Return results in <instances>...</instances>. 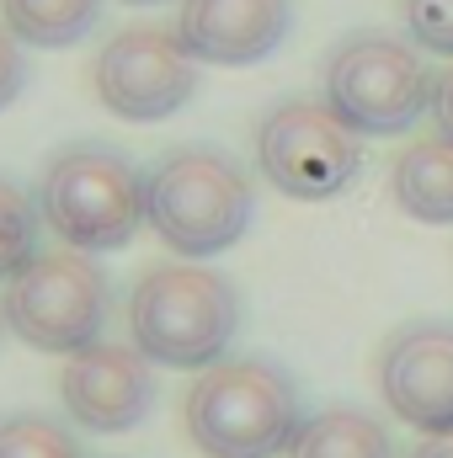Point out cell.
<instances>
[{
  "label": "cell",
  "instance_id": "9c48e42d",
  "mask_svg": "<svg viewBox=\"0 0 453 458\" xmlns=\"http://www.w3.org/2000/svg\"><path fill=\"white\" fill-rule=\"evenodd\" d=\"M150 368L155 362L139 346L123 342H91L86 352H75L64 378H59L70 421L86 432H107V437L133 432L155 405V373Z\"/></svg>",
  "mask_w": 453,
  "mask_h": 458
},
{
  "label": "cell",
  "instance_id": "6da1fadb",
  "mask_svg": "<svg viewBox=\"0 0 453 458\" xmlns=\"http://www.w3.org/2000/svg\"><path fill=\"white\" fill-rule=\"evenodd\" d=\"M187 437L203 458H278L299 437V389L261 357H219L182 400Z\"/></svg>",
  "mask_w": 453,
  "mask_h": 458
},
{
  "label": "cell",
  "instance_id": "d6986e66",
  "mask_svg": "<svg viewBox=\"0 0 453 458\" xmlns=\"http://www.w3.org/2000/svg\"><path fill=\"white\" fill-rule=\"evenodd\" d=\"M432 117H438L443 139H453V64L432 81Z\"/></svg>",
  "mask_w": 453,
  "mask_h": 458
},
{
  "label": "cell",
  "instance_id": "52a82bcc",
  "mask_svg": "<svg viewBox=\"0 0 453 458\" xmlns=\"http://www.w3.org/2000/svg\"><path fill=\"white\" fill-rule=\"evenodd\" d=\"M363 133L346 128L326 102H283L256 128L261 176L299 203H326L346 192L363 171Z\"/></svg>",
  "mask_w": 453,
  "mask_h": 458
},
{
  "label": "cell",
  "instance_id": "3957f363",
  "mask_svg": "<svg viewBox=\"0 0 453 458\" xmlns=\"http://www.w3.org/2000/svg\"><path fill=\"white\" fill-rule=\"evenodd\" d=\"M256 214L251 176L225 149L187 144L171 149L144 176V225L155 229L176 256H219L229 250Z\"/></svg>",
  "mask_w": 453,
  "mask_h": 458
},
{
  "label": "cell",
  "instance_id": "7a4b0ae2",
  "mask_svg": "<svg viewBox=\"0 0 453 458\" xmlns=\"http://www.w3.org/2000/svg\"><path fill=\"white\" fill-rule=\"evenodd\" d=\"M240 331V293L198 261L150 267L128 293V336L155 368H214Z\"/></svg>",
  "mask_w": 453,
  "mask_h": 458
},
{
  "label": "cell",
  "instance_id": "7402d4cb",
  "mask_svg": "<svg viewBox=\"0 0 453 458\" xmlns=\"http://www.w3.org/2000/svg\"><path fill=\"white\" fill-rule=\"evenodd\" d=\"M0 331H5V310H0Z\"/></svg>",
  "mask_w": 453,
  "mask_h": 458
},
{
  "label": "cell",
  "instance_id": "ba28073f",
  "mask_svg": "<svg viewBox=\"0 0 453 458\" xmlns=\"http://www.w3.org/2000/svg\"><path fill=\"white\" fill-rule=\"evenodd\" d=\"M198 91V59L166 27H123L97 54V102L123 123H160Z\"/></svg>",
  "mask_w": 453,
  "mask_h": 458
},
{
  "label": "cell",
  "instance_id": "5bb4252c",
  "mask_svg": "<svg viewBox=\"0 0 453 458\" xmlns=\"http://www.w3.org/2000/svg\"><path fill=\"white\" fill-rule=\"evenodd\" d=\"M0 16L27 48H70L97 27L102 0H0Z\"/></svg>",
  "mask_w": 453,
  "mask_h": 458
},
{
  "label": "cell",
  "instance_id": "9a60e30c",
  "mask_svg": "<svg viewBox=\"0 0 453 458\" xmlns=\"http://www.w3.org/2000/svg\"><path fill=\"white\" fill-rule=\"evenodd\" d=\"M38 219L43 208L11 176H0V283H11L38 256Z\"/></svg>",
  "mask_w": 453,
  "mask_h": 458
},
{
  "label": "cell",
  "instance_id": "44dd1931",
  "mask_svg": "<svg viewBox=\"0 0 453 458\" xmlns=\"http://www.w3.org/2000/svg\"><path fill=\"white\" fill-rule=\"evenodd\" d=\"M123 5H160V0H123Z\"/></svg>",
  "mask_w": 453,
  "mask_h": 458
},
{
  "label": "cell",
  "instance_id": "8992f818",
  "mask_svg": "<svg viewBox=\"0 0 453 458\" xmlns=\"http://www.w3.org/2000/svg\"><path fill=\"white\" fill-rule=\"evenodd\" d=\"M422 54L389 32H352L326 59V107L357 133H406L432 107Z\"/></svg>",
  "mask_w": 453,
  "mask_h": 458
},
{
  "label": "cell",
  "instance_id": "277c9868",
  "mask_svg": "<svg viewBox=\"0 0 453 458\" xmlns=\"http://www.w3.org/2000/svg\"><path fill=\"white\" fill-rule=\"evenodd\" d=\"M38 208L70 250H123L144 225V176L113 144H70L48 160Z\"/></svg>",
  "mask_w": 453,
  "mask_h": 458
},
{
  "label": "cell",
  "instance_id": "30bf717a",
  "mask_svg": "<svg viewBox=\"0 0 453 458\" xmlns=\"http://www.w3.org/2000/svg\"><path fill=\"white\" fill-rule=\"evenodd\" d=\"M379 389L416 432H453V326L416 320L384 346Z\"/></svg>",
  "mask_w": 453,
  "mask_h": 458
},
{
  "label": "cell",
  "instance_id": "e0dca14e",
  "mask_svg": "<svg viewBox=\"0 0 453 458\" xmlns=\"http://www.w3.org/2000/svg\"><path fill=\"white\" fill-rule=\"evenodd\" d=\"M406 27L422 48L453 59V0H406Z\"/></svg>",
  "mask_w": 453,
  "mask_h": 458
},
{
  "label": "cell",
  "instance_id": "4fadbf2b",
  "mask_svg": "<svg viewBox=\"0 0 453 458\" xmlns=\"http://www.w3.org/2000/svg\"><path fill=\"white\" fill-rule=\"evenodd\" d=\"M288 458H395V443L384 421H373L368 411L331 405L299 427V437L288 443Z\"/></svg>",
  "mask_w": 453,
  "mask_h": 458
},
{
  "label": "cell",
  "instance_id": "5b68a950",
  "mask_svg": "<svg viewBox=\"0 0 453 458\" xmlns=\"http://www.w3.org/2000/svg\"><path fill=\"white\" fill-rule=\"evenodd\" d=\"M5 326L16 342L48 357H75L91 342H102L113 288L107 272L86 250H38L0 293Z\"/></svg>",
  "mask_w": 453,
  "mask_h": 458
},
{
  "label": "cell",
  "instance_id": "7c38bea8",
  "mask_svg": "<svg viewBox=\"0 0 453 458\" xmlns=\"http://www.w3.org/2000/svg\"><path fill=\"white\" fill-rule=\"evenodd\" d=\"M395 203L422 225H453V139H422L395 160Z\"/></svg>",
  "mask_w": 453,
  "mask_h": 458
},
{
  "label": "cell",
  "instance_id": "2e32d148",
  "mask_svg": "<svg viewBox=\"0 0 453 458\" xmlns=\"http://www.w3.org/2000/svg\"><path fill=\"white\" fill-rule=\"evenodd\" d=\"M0 458H81L70 427L48 416H5L0 421Z\"/></svg>",
  "mask_w": 453,
  "mask_h": 458
},
{
  "label": "cell",
  "instance_id": "ac0fdd59",
  "mask_svg": "<svg viewBox=\"0 0 453 458\" xmlns=\"http://www.w3.org/2000/svg\"><path fill=\"white\" fill-rule=\"evenodd\" d=\"M27 91V59L16 48V38H0V113Z\"/></svg>",
  "mask_w": 453,
  "mask_h": 458
},
{
  "label": "cell",
  "instance_id": "8fae6325",
  "mask_svg": "<svg viewBox=\"0 0 453 458\" xmlns=\"http://www.w3.org/2000/svg\"><path fill=\"white\" fill-rule=\"evenodd\" d=\"M294 27V0H182L176 38L198 64H256Z\"/></svg>",
  "mask_w": 453,
  "mask_h": 458
},
{
  "label": "cell",
  "instance_id": "ffe728a7",
  "mask_svg": "<svg viewBox=\"0 0 453 458\" xmlns=\"http://www.w3.org/2000/svg\"><path fill=\"white\" fill-rule=\"evenodd\" d=\"M411 458H453V432H427V437L411 448Z\"/></svg>",
  "mask_w": 453,
  "mask_h": 458
}]
</instances>
